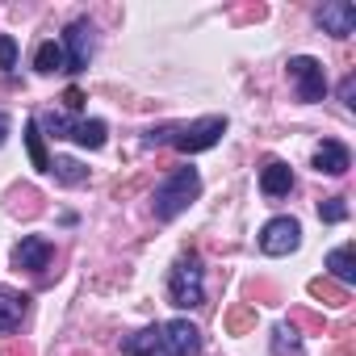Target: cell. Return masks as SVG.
<instances>
[{"label":"cell","instance_id":"13","mask_svg":"<svg viewBox=\"0 0 356 356\" xmlns=\"http://www.w3.org/2000/svg\"><path fill=\"white\" fill-rule=\"evenodd\" d=\"M289 189H293V168L281 163V159H268L260 168V193L264 197H285Z\"/></svg>","mask_w":356,"mask_h":356},{"label":"cell","instance_id":"26","mask_svg":"<svg viewBox=\"0 0 356 356\" xmlns=\"http://www.w3.org/2000/svg\"><path fill=\"white\" fill-rule=\"evenodd\" d=\"M5 138H9V113H0V147H5Z\"/></svg>","mask_w":356,"mask_h":356},{"label":"cell","instance_id":"20","mask_svg":"<svg viewBox=\"0 0 356 356\" xmlns=\"http://www.w3.org/2000/svg\"><path fill=\"white\" fill-rule=\"evenodd\" d=\"M273 356H302V343H298V327H293V323H281V327H277Z\"/></svg>","mask_w":356,"mask_h":356},{"label":"cell","instance_id":"11","mask_svg":"<svg viewBox=\"0 0 356 356\" xmlns=\"http://www.w3.org/2000/svg\"><path fill=\"white\" fill-rule=\"evenodd\" d=\"M30 314V293H17L9 285H0V335H9L26 323Z\"/></svg>","mask_w":356,"mask_h":356},{"label":"cell","instance_id":"17","mask_svg":"<svg viewBox=\"0 0 356 356\" xmlns=\"http://www.w3.org/2000/svg\"><path fill=\"white\" fill-rule=\"evenodd\" d=\"M26 147H30V159H34V168H38V172H51V155H47V134L38 130V118H30V126H26Z\"/></svg>","mask_w":356,"mask_h":356},{"label":"cell","instance_id":"2","mask_svg":"<svg viewBox=\"0 0 356 356\" xmlns=\"http://www.w3.org/2000/svg\"><path fill=\"white\" fill-rule=\"evenodd\" d=\"M168 302L176 310H193L206 302V277H202V260L197 256H181L168 273Z\"/></svg>","mask_w":356,"mask_h":356},{"label":"cell","instance_id":"10","mask_svg":"<svg viewBox=\"0 0 356 356\" xmlns=\"http://www.w3.org/2000/svg\"><path fill=\"white\" fill-rule=\"evenodd\" d=\"M122 352L126 356H172L168 352V339H163V323H151V327L126 335L122 339Z\"/></svg>","mask_w":356,"mask_h":356},{"label":"cell","instance_id":"18","mask_svg":"<svg viewBox=\"0 0 356 356\" xmlns=\"http://www.w3.org/2000/svg\"><path fill=\"white\" fill-rule=\"evenodd\" d=\"M34 72H42V76H51V72H67V63H63V47H59V42H42V47L34 51Z\"/></svg>","mask_w":356,"mask_h":356},{"label":"cell","instance_id":"5","mask_svg":"<svg viewBox=\"0 0 356 356\" xmlns=\"http://www.w3.org/2000/svg\"><path fill=\"white\" fill-rule=\"evenodd\" d=\"M298 243H302V227L289 214L264 222V231H260V252L264 256H289V252H298Z\"/></svg>","mask_w":356,"mask_h":356},{"label":"cell","instance_id":"25","mask_svg":"<svg viewBox=\"0 0 356 356\" xmlns=\"http://www.w3.org/2000/svg\"><path fill=\"white\" fill-rule=\"evenodd\" d=\"M339 97H343V105L352 109V97H356V76H343V84H339Z\"/></svg>","mask_w":356,"mask_h":356},{"label":"cell","instance_id":"12","mask_svg":"<svg viewBox=\"0 0 356 356\" xmlns=\"http://www.w3.org/2000/svg\"><path fill=\"white\" fill-rule=\"evenodd\" d=\"M348 168H352V155H348V147H343V143H335V138H323V143L314 147V172L343 176Z\"/></svg>","mask_w":356,"mask_h":356},{"label":"cell","instance_id":"14","mask_svg":"<svg viewBox=\"0 0 356 356\" xmlns=\"http://www.w3.org/2000/svg\"><path fill=\"white\" fill-rule=\"evenodd\" d=\"M327 273H331V281H339L343 289H348V285H356V248H352V243H343V248L327 252Z\"/></svg>","mask_w":356,"mask_h":356},{"label":"cell","instance_id":"23","mask_svg":"<svg viewBox=\"0 0 356 356\" xmlns=\"http://www.w3.org/2000/svg\"><path fill=\"white\" fill-rule=\"evenodd\" d=\"M9 67H17V42L9 34H0V72H9Z\"/></svg>","mask_w":356,"mask_h":356},{"label":"cell","instance_id":"6","mask_svg":"<svg viewBox=\"0 0 356 356\" xmlns=\"http://www.w3.org/2000/svg\"><path fill=\"white\" fill-rule=\"evenodd\" d=\"M88 59H92V26L80 17L63 30V63H67V72H84Z\"/></svg>","mask_w":356,"mask_h":356},{"label":"cell","instance_id":"4","mask_svg":"<svg viewBox=\"0 0 356 356\" xmlns=\"http://www.w3.org/2000/svg\"><path fill=\"white\" fill-rule=\"evenodd\" d=\"M289 80H293V88H298V101H306V105H314V101L327 97V72H323V63L310 59V55H293V59H289Z\"/></svg>","mask_w":356,"mask_h":356},{"label":"cell","instance_id":"15","mask_svg":"<svg viewBox=\"0 0 356 356\" xmlns=\"http://www.w3.org/2000/svg\"><path fill=\"white\" fill-rule=\"evenodd\" d=\"M105 134H109V126H105L101 118H80V122H72V130H67V138L80 143V147H88V151L105 147Z\"/></svg>","mask_w":356,"mask_h":356},{"label":"cell","instance_id":"9","mask_svg":"<svg viewBox=\"0 0 356 356\" xmlns=\"http://www.w3.org/2000/svg\"><path fill=\"white\" fill-rule=\"evenodd\" d=\"M163 339H168V352H172V356H197V352H202V331H197L189 318L163 323Z\"/></svg>","mask_w":356,"mask_h":356},{"label":"cell","instance_id":"22","mask_svg":"<svg viewBox=\"0 0 356 356\" xmlns=\"http://www.w3.org/2000/svg\"><path fill=\"white\" fill-rule=\"evenodd\" d=\"M252 323H256V310H252V306H235V310L227 314V327H231V331H248Z\"/></svg>","mask_w":356,"mask_h":356},{"label":"cell","instance_id":"19","mask_svg":"<svg viewBox=\"0 0 356 356\" xmlns=\"http://www.w3.org/2000/svg\"><path fill=\"white\" fill-rule=\"evenodd\" d=\"M310 298H318V302H327V306H348V289L343 285H335V281H310Z\"/></svg>","mask_w":356,"mask_h":356},{"label":"cell","instance_id":"16","mask_svg":"<svg viewBox=\"0 0 356 356\" xmlns=\"http://www.w3.org/2000/svg\"><path fill=\"white\" fill-rule=\"evenodd\" d=\"M51 172H55V181H59V185H67V189H76V185H84V181H88V168H84L80 159H72V155L51 159Z\"/></svg>","mask_w":356,"mask_h":356},{"label":"cell","instance_id":"1","mask_svg":"<svg viewBox=\"0 0 356 356\" xmlns=\"http://www.w3.org/2000/svg\"><path fill=\"white\" fill-rule=\"evenodd\" d=\"M197 193H202V172H197L193 163L172 168L163 181H159L155 197H151V210H155L159 222H172V218H181V214L197 202Z\"/></svg>","mask_w":356,"mask_h":356},{"label":"cell","instance_id":"7","mask_svg":"<svg viewBox=\"0 0 356 356\" xmlns=\"http://www.w3.org/2000/svg\"><path fill=\"white\" fill-rule=\"evenodd\" d=\"M314 22H318V30L331 34V38H352V34H356V5H352V0H327Z\"/></svg>","mask_w":356,"mask_h":356},{"label":"cell","instance_id":"3","mask_svg":"<svg viewBox=\"0 0 356 356\" xmlns=\"http://www.w3.org/2000/svg\"><path fill=\"white\" fill-rule=\"evenodd\" d=\"M227 134V118H197L189 126H172V147L185 151V155H197V151H210L218 147V138Z\"/></svg>","mask_w":356,"mask_h":356},{"label":"cell","instance_id":"24","mask_svg":"<svg viewBox=\"0 0 356 356\" xmlns=\"http://www.w3.org/2000/svg\"><path fill=\"white\" fill-rule=\"evenodd\" d=\"M63 105H67V109H72V113H80V109H84V92H80V88H76V84H72V88H67V92H63Z\"/></svg>","mask_w":356,"mask_h":356},{"label":"cell","instance_id":"21","mask_svg":"<svg viewBox=\"0 0 356 356\" xmlns=\"http://www.w3.org/2000/svg\"><path fill=\"white\" fill-rule=\"evenodd\" d=\"M318 218L323 222H343L348 218V202L343 197H323L318 202Z\"/></svg>","mask_w":356,"mask_h":356},{"label":"cell","instance_id":"8","mask_svg":"<svg viewBox=\"0 0 356 356\" xmlns=\"http://www.w3.org/2000/svg\"><path fill=\"white\" fill-rule=\"evenodd\" d=\"M51 256H55V248H51V239H42V235H26V239L13 248V264L26 268V273H47Z\"/></svg>","mask_w":356,"mask_h":356}]
</instances>
